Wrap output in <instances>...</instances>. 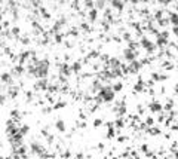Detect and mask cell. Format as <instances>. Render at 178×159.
Here are the masks:
<instances>
[{"mask_svg": "<svg viewBox=\"0 0 178 159\" xmlns=\"http://www.w3.org/2000/svg\"><path fill=\"white\" fill-rule=\"evenodd\" d=\"M148 131H150V134H151V135H157V134H160V129L157 128V126H151Z\"/></svg>", "mask_w": 178, "mask_h": 159, "instance_id": "12", "label": "cell"}, {"mask_svg": "<svg viewBox=\"0 0 178 159\" xmlns=\"http://www.w3.org/2000/svg\"><path fill=\"white\" fill-rule=\"evenodd\" d=\"M141 46L148 54H151V52H154V51H156V43H154V42H151L148 37H142V39H141Z\"/></svg>", "mask_w": 178, "mask_h": 159, "instance_id": "3", "label": "cell"}, {"mask_svg": "<svg viewBox=\"0 0 178 159\" xmlns=\"http://www.w3.org/2000/svg\"><path fill=\"white\" fill-rule=\"evenodd\" d=\"M123 57L126 61H129V63H132V61H135L137 60V52L134 51V49H131V48H125L123 49Z\"/></svg>", "mask_w": 178, "mask_h": 159, "instance_id": "4", "label": "cell"}, {"mask_svg": "<svg viewBox=\"0 0 178 159\" xmlns=\"http://www.w3.org/2000/svg\"><path fill=\"white\" fill-rule=\"evenodd\" d=\"M150 112H153V113H160V112H162V106H160L157 101L150 103Z\"/></svg>", "mask_w": 178, "mask_h": 159, "instance_id": "9", "label": "cell"}, {"mask_svg": "<svg viewBox=\"0 0 178 159\" xmlns=\"http://www.w3.org/2000/svg\"><path fill=\"white\" fill-rule=\"evenodd\" d=\"M168 21H169L174 27H178V14H177V12H171V14H169V19H168Z\"/></svg>", "mask_w": 178, "mask_h": 159, "instance_id": "7", "label": "cell"}, {"mask_svg": "<svg viewBox=\"0 0 178 159\" xmlns=\"http://www.w3.org/2000/svg\"><path fill=\"white\" fill-rule=\"evenodd\" d=\"M97 12H98L97 9H91V11H89V19H91V21H95V19H97Z\"/></svg>", "mask_w": 178, "mask_h": 159, "instance_id": "10", "label": "cell"}, {"mask_svg": "<svg viewBox=\"0 0 178 159\" xmlns=\"http://www.w3.org/2000/svg\"><path fill=\"white\" fill-rule=\"evenodd\" d=\"M64 106H65V103L61 101V103H56V104H55V109H62Z\"/></svg>", "mask_w": 178, "mask_h": 159, "instance_id": "21", "label": "cell"}, {"mask_svg": "<svg viewBox=\"0 0 178 159\" xmlns=\"http://www.w3.org/2000/svg\"><path fill=\"white\" fill-rule=\"evenodd\" d=\"M28 129H30V128H28V125H22V126L19 128V132H21V135L24 137V135L28 132Z\"/></svg>", "mask_w": 178, "mask_h": 159, "instance_id": "11", "label": "cell"}, {"mask_svg": "<svg viewBox=\"0 0 178 159\" xmlns=\"http://www.w3.org/2000/svg\"><path fill=\"white\" fill-rule=\"evenodd\" d=\"M175 92L178 94V82H177V85H175Z\"/></svg>", "mask_w": 178, "mask_h": 159, "instance_id": "25", "label": "cell"}, {"mask_svg": "<svg viewBox=\"0 0 178 159\" xmlns=\"http://www.w3.org/2000/svg\"><path fill=\"white\" fill-rule=\"evenodd\" d=\"M122 88H123V85H122V83L119 82V83H116V85L113 86V91L116 92V91H120V89H122Z\"/></svg>", "mask_w": 178, "mask_h": 159, "instance_id": "17", "label": "cell"}, {"mask_svg": "<svg viewBox=\"0 0 178 159\" xmlns=\"http://www.w3.org/2000/svg\"><path fill=\"white\" fill-rule=\"evenodd\" d=\"M154 124V121H153V118H147L145 119V125H148V126H151V125Z\"/></svg>", "mask_w": 178, "mask_h": 159, "instance_id": "18", "label": "cell"}, {"mask_svg": "<svg viewBox=\"0 0 178 159\" xmlns=\"http://www.w3.org/2000/svg\"><path fill=\"white\" fill-rule=\"evenodd\" d=\"M55 128H56L59 132H65V122H64L62 119H58V121L55 122Z\"/></svg>", "mask_w": 178, "mask_h": 159, "instance_id": "8", "label": "cell"}, {"mask_svg": "<svg viewBox=\"0 0 178 159\" xmlns=\"http://www.w3.org/2000/svg\"><path fill=\"white\" fill-rule=\"evenodd\" d=\"M162 17H163V11H157V12L154 14V18H156V19H160Z\"/></svg>", "mask_w": 178, "mask_h": 159, "instance_id": "19", "label": "cell"}, {"mask_svg": "<svg viewBox=\"0 0 178 159\" xmlns=\"http://www.w3.org/2000/svg\"><path fill=\"white\" fill-rule=\"evenodd\" d=\"M103 125V121L101 119H97V121H94V126H101Z\"/></svg>", "mask_w": 178, "mask_h": 159, "instance_id": "22", "label": "cell"}, {"mask_svg": "<svg viewBox=\"0 0 178 159\" xmlns=\"http://www.w3.org/2000/svg\"><path fill=\"white\" fill-rule=\"evenodd\" d=\"M0 82L6 83V85H12L14 83V77H12V73L11 71H3L0 74Z\"/></svg>", "mask_w": 178, "mask_h": 159, "instance_id": "5", "label": "cell"}, {"mask_svg": "<svg viewBox=\"0 0 178 159\" xmlns=\"http://www.w3.org/2000/svg\"><path fill=\"white\" fill-rule=\"evenodd\" d=\"M141 67H142V61L135 60V61H132V63L129 64V67H128V73H137Z\"/></svg>", "mask_w": 178, "mask_h": 159, "instance_id": "6", "label": "cell"}, {"mask_svg": "<svg viewBox=\"0 0 178 159\" xmlns=\"http://www.w3.org/2000/svg\"><path fill=\"white\" fill-rule=\"evenodd\" d=\"M28 70L37 79H45L49 73V61H40L37 58H31V66L28 67Z\"/></svg>", "mask_w": 178, "mask_h": 159, "instance_id": "1", "label": "cell"}, {"mask_svg": "<svg viewBox=\"0 0 178 159\" xmlns=\"http://www.w3.org/2000/svg\"><path fill=\"white\" fill-rule=\"evenodd\" d=\"M114 100V91L111 86H103V89L100 91L98 97H97V101H106V103H110Z\"/></svg>", "mask_w": 178, "mask_h": 159, "instance_id": "2", "label": "cell"}, {"mask_svg": "<svg viewBox=\"0 0 178 159\" xmlns=\"http://www.w3.org/2000/svg\"><path fill=\"white\" fill-rule=\"evenodd\" d=\"M142 89H144V83H142L141 80L137 82V85H135V91H142Z\"/></svg>", "mask_w": 178, "mask_h": 159, "instance_id": "16", "label": "cell"}, {"mask_svg": "<svg viewBox=\"0 0 178 159\" xmlns=\"http://www.w3.org/2000/svg\"><path fill=\"white\" fill-rule=\"evenodd\" d=\"M111 6H114V8H117L119 11L123 8V3L122 2H111Z\"/></svg>", "mask_w": 178, "mask_h": 159, "instance_id": "14", "label": "cell"}, {"mask_svg": "<svg viewBox=\"0 0 178 159\" xmlns=\"http://www.w3.org/2000/svg\"><path fill=\"white\" fill-rule=\"evenodd\" d=\"M0 21H2V14H0Z\"/></svg>", "mask_w": 178, "mask_h": 159, "instance_id": "26", "label": "cell"}, {"mask_svg": "<svg viewBox=\"0 0 178 159\" xmlns=\"http://www.w3.org/2000/svg\"><path fill=\"white\" fill-rule=\"evenodd\" d=\"M107 137H108V138L114 137V129H113V128H110V129H108V134H107Z\"/></svg>", "mask_w": 178, "mask_h": 159, "instance_id": "20", "label": "cell"}, {"mask_svg": "<svg viewBox=\"0 0 178 159\" xmlns=\"http://www.w3.org/2000/svg\"><path fill=\"white\" fill-rule=\"evenodd\" d=\"M9 97H12V98H15L17 97V94H18V89L17 88H9Z\"/></svg>", "mask_w": 178, "mask_h": 159, "instance_id": "13", "label": "cell"}, {"mask_svg": "<svg viewBox=\"0 0 178 159\" xmlns=\"http://www.w3.org/2000/svg\"><path fill=\"white\" fill-rule=\"evenodd\" d=\"M104 159H107V158H104Z\"/></svg>", "mask_w": 178, "mask_h": 159, "instance_id": "27", "label": "cell"}, {"mask_svg": "<svg viewBox=\"0 0 178 159\" xmlns=\"http://www.w3.org/2000/svg\"><path fill=\"white\" fill-rule=\"evenodd\" d=\"M6 103V97L5 95H0V104H5Z\"/></svg>", "mask_w": 178, "mask_h": 159, "instance_id": "23", "label": "cell"}, {"mask_svg": "<svg viewBox=\"0 0 178 159\" xmlns=\"http://www.w3.org/2000/svg\"><path fill=\"white\" fill-rule=\"evenodd\" d=\"M80 67H82V66H80V63H74V64L71 66V71H79V70H80Z\"/></svg>", "mask_w": 178, "mask_h": 159, "instance_id": "15", "label": "cell"}, {"mask_svg": "<svg viewBox=\"0 0 178 159\" xmlns=\"http://www.w3.org/2000/svg\"><path fill=\"white\" fill-rule=\"evenodd\" d=\"M174 34L178 36V27H174Z\"/></svg>", "mask_w": 178, "mask_h": 159, "instance_id": "24", "label": "cell"}]
</instances>
